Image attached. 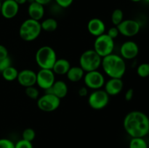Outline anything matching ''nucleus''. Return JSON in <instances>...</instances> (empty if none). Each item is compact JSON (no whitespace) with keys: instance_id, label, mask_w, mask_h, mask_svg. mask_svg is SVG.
Instances as JSON below:
<instances>
[{"instance_id":"1","label":"nucleus","mask_w":149,"mask_h":148,"mask_svg":"<svg viewBox=\"0 0 149 148\" xmlns=\"http://www.w3.org/2000/svg\"><path fill=\"white\" fill-rule=\"evenodd\" d=\"M123 126L132 138H144L149 131V118L143 112L133 110L125 115Z\"/></svg>"},{"instance_id":"2","label":"nucleus","mask_w":149,"mask_h":148,"mask_svg":"<svg viewBox=\"0 0 149 148\" xmlns=\"http://www.w3.org/2000/svg\"><path fill=\"white\" fill-rule=\"evenodd\" d=\"M101 67L105 73L113 78H122L127 70L125 59L113 53L102 58Z\"/></svg>"},{"instance_id":"3","label":"nucleus","mask_w":149,"mask_h":148,"mask_svg":"<svg viewBox=\"0 0 149 148\" xmlns=\"http://www.w3.org/2000/svg\"><path fill=\"white\" fill-rule=\"evenodd\" d=\"M42 27L39 21L33 19H26L19 28V36L22 40L27 42L36 40L42 33Z\"/></svg>"},{"instance_id":"4","label":"nucleus","mask_w":149,"mask_h":148,"mask_svg":"<svg viewBox=\"0 0 149 148\" xmlns=\"http://www.w3.org/2000/svg\"><path fill=\"white\" fill-rule=\"evenodd\" d=\"M57 59L55 49L47 45L39 48L35 55V60L40 69H52Z\"/></svg>"},{"instance_id":"5","label":"nucleus","mask_w":149,"mask_h":148,"mask_svg":"<svg viewBox=\"0 0 149 148\" xmlns=\"http://www.w3.org/2000/svg\"><path fill=\"white\" fill-rule=\"evenodd\" d=\"M101 62L102 57L93 49L84 51L79 57V66L85 73L98 70Z\"/></svg>"},{"instance_id":"6","label":"nucleus","mask_w":149,"mask_h":148,"mask_svg":"<svg viewBox=\"0 0 149 148\" xmlns=\"http://www.w3.org/2000/svg\"><path fill=\"white\" fill-rule=\"evenodd\" d=\"M114 47V39H111L107 33H105L96 37L93 49L103 58L113 53Z\"/></svg>"},{"instance_id":"7","label":"nucleus","mask_w":149,"mask_h":148,"mask_svg":"<svg viewBox=\"0 0 149 148\" xmlns=\"http://www.w3.org/2000/svg\"><path fill=\"white\" fill-rule=\"evenodd\" d=\"M110 96L104 89L93 90L88 97V104L93 110H100L104 109L109 104Z\"/></svg>"},{"instance_id":"8","label":"nucleus","mask_w":149,"mask_h":148,"mask_svg":"<svg viewBox=\"0 0 149 148\" xmlns=\"http://www.w3.org/2000/svg\"><path fill=\"white\" fill-rule=\"evenodd\" d=\"M61 99L51 93L45 92L42 96H39L36 104L38 108L43 112L50 113L56 110L61 104Z\"/></svg>"},{"instance_id":"9","label":"nucleus","mask_w":149,"mask_h":148,"mask_svg":"<svg viewBox=\"0 0 149 148\" xmlns=\"http://www.w3.org/2000/svg\"><path fill=\"white\" fill-rule=\"evenodd\" d=\"M83 80L85 86L93 90L100 89L106 82L104 75L98 70L86 72Z\"/></svg>"},{"instance_id":"10","label":"nucleus","mask_w":149,"mask_h":148,"mask_svg":"<svg viewBox=\"0 0 149 148\" xmlns=\"http://www.w3.org/2000/svg\"><path fill=\"white\" fill-rule=\"evenodd\" d=\"M55 81V74L52 69H40L36 73V84L45 91L52 87Z\"/></svg>"},{"instance_id":"11","label":"nucleus","mask_w":149,"mask_h":148,"mask_svg":"<svg viewBox=\"0 0 149 148\" xmlns=\"http://www.w3.org/2000/svg\"><path fill=\"white\" fill-rule=\"evenodd\" d=\"M120 34L125 37H133L136 36L141 30V24L139 22L132 19L123 20V21L117 26Z\"/></svg>"},{"instance_id":"12","label":"nucleus","mask_w":149,"mask_h":148,"mask_svg":"<svg viewBox=\"0 0 149 148\" xmlns=\"http://www.w3.org/2000/svg\"><path fill=\"white\" fill-rule=\"evenodd\" d=\"M139 54V46L133 41H126L120 46V56L124 59L131 60Z\"/></svg>"},{"instance_id":"13","label":"nucleus","mask_w":149,"mask_h":148,"mask_svg":"<svg viewBox=\"0 0 149 148\" xmlns=\"http://www.w3.org/2000/svg\"><path fill=\"white\" fill-rule=\"evenodd\" d=\"M17 81L25 88L34 86L36 83V73L31 69L22 70L19 71Z\"/></svg>"},{"instance_id":"14","label":"nucleus","mask_w":149,"mask_h":148,"mask_svg":"<svg viewBox=\"0 0 149 148\" xmlns=\"http://www.w3.org/2000/svg\"><path fill=\"white\" fill-rule=\"evenodd\" d=\"M20 5L15 0H5L2 1L1 15L6 19H13L18 14Z\"/></svg>"},{"instance_id":"15","label":"nucleus","mask_w":149,"mask_h":148,"mask_svg":"<svg viewBox=\"0 0 149 148\" xmlns=\"http://www.w3.org/2000/svg\"><path fill=\"white\" fill-rule=\"evenodd\" d=\"M104 90L109 96L118 95L123 90L124 82L122 78H110L105 82Z\"/></svg>"},{"instance_id":"16","label":"nucleus","mask_w":149,"mask_h":148,"mask_svg":"<svg viewBox=\"0 0 149 148\" xmlns=\"http://www.w3.org/2000/svg\"><path fill=\"white\" fill-rule=\"evenodd\" d=\"M87 30L93 36H100L106 32V24L100 18L94 17L89 20L87 23Z\"/></svg>"},{"instance_id":"17","label":"nucleus","mask_w":149,"mask_h":148,"mask_svg":"<svg viewBox=\"0 0 149 148\" xmlns=\"http://www.w3.org/2000/svg\"><path fill=\"white\" fill-rule=\"evenodd\" d=\"M45 92L51 93L61 100L66 97L68 92V88L65 81L58 80V81H55L52 87Z\"/></svg>"},{"instance_id":"18","label":"nucleus","mask_w":149,"mask_h":148,"mask_svg":"<svg viewBox=\"0 0 149 148\" xmlns=\"http://www.w3.org/2000/svg\"><path fill=\"white\" fill-rule=\"evenodd\" d=\"M45 6L36 1L29 4L28 7V14L29 15V18L31 19L40 21L45 16Z\"/></svg>"},{"instance_id":"19","label":"nucleus","mask_w":149,"mask_h":148,"mask_svg":"<svg viewBox=\"0 0 149 148\" xmlns=\"http://www.w3.org/2000/svg\"><path fill=\"white\" fill-rule=\"evenodd\" d=\"M71 67V63L68 59L61 58V59H57L52 70L55 75H66Z\"/></svg>"},{"instance_id":"20","label":"nucleus","mask_w":149,"mask_h":148,"mask_svg":"<svg viewBox=\"0 0 149 148\" xmlns=\"http://www.w3.org/2000/svg\"><path fill=\"white\" fill-rule=\"evenodd\" d=\"M85 72L80 66H71L66 73L68 81L73 83H77L84 78Z\"/></svg>"},{"instance_id":"21","label":"nucleus","mask_w":149,"mask_h":148,"mask_svg":"<svg viewBox=\"0 0 149 148\" xmlns=\"http://www.w3.org/2000/svg\"><path fill=\"white\" fill-rule=\"evenodd\" d=\"M42 30L46 32H53L58 28V21L55 18L48 17L44 20L42 22H40Z\"/></svg>"},{"instance_id":"22","label":"nucleus","mask_w":149,"mask_h":148,"mask_svg":"<svg viewBox=\"0 0 149 148\" xmlns=\"http://www.w3.org/2000/svg\"><path fill=\"white\" fill-rule=\"evenodd\" d=\"M19 71L15 67L10 66L1 72L3 78L7 81H14L17 80Z\"/></svg>"},{"instance_id":"23","label":"nucleus","mask_w":149,"mask_h":148,"mask_svg":"<svg viewBox=\"0 0 149 148\" xmlns=\"http://www.w3.org/2000/svg\"><path fill=\"white\" fill-rule=\"evenodd\" d=\"M111 22L113 26H117L124 20V12L121 9H115L111 14Z\"/></svg>"},{"instance_id":"24","label":"nucleus","mask_w":149,"mask_h":148,"mask_svg":"<svg viewBox=\"0 0 149 148\" xmlns=\"http://www.w3.org/2000/svg\"><path fill=\"white\" fill-rule=\"evenodd\" d=\"M129 148H148V147L144 138H132L130 142Z\"/></svg>"},{"instance_id":"25","label":"nucleus","mask_w":149,"mask_h":148,"mask_svg":"<svg viewBox=\"0 0 149 148\" xmlns=\"http://www.w3.org/2000/svg\"><path fill=\"white\" fill-rule=\"evenodd\" d=\"M137 74L141 78H147L149 76V63L143 62L137 68Z\"/></svg>"},{"instance_id":"26","label":"nucleus","mask_w":149,"mask_h":148,"mask_svg":"<svg viewBox=\"0 0 149 148\" xmlns=\"http://www.w3.org/2000/svg\"><path fill=\"white\" fill-rule=\"evenodd\" d=\"M25 93H26V95L31 100H37L39 97V89L36 88L34 86L26 87V89H25Z\"/></svg>"},{"instance_id":"27","label":"nucleus","mask_w":149,"mask_h":148,"mask_svg":"<svg viewBox=\"0 0 149 148\" xmlns=\"http://www.w3.org/2000/svg\"><path fill=\"white\" fill-rule=\"evenodd\" d=\"M36 137V132L31 128H27L24 129L22 133V139L29 142H33Z\"/></svg>"},{"instance_id":"28","label":"nucleus","mask_w":149,"mask_h":148,"mask_svg":"<svg viewBox=\"0 0 149 148\" xmlns=\"http://www.w3.org/2000/svg\"><path fill=\"white\" fill-rule=\"evenodd\" d=\"M15 148H33V147L31 142L21 139L15 143Z\"/></svg>"},{"instance_id":"29","label":"nucleus","mask_w":149,"mask_h":148,"mask_svg":"<svg viewBox=\"0 0 149 148\" xmlns=\"http://www.w3.org/2000/svg\"><path fill=\"white\" fill-rule=\"evenodd\" d=\"M0 148H15V143L10 139H0Z\"/></svg>"},{"instance_id":"30","label":"nucleus","mask_w":149,"mask_h":148,"mask_svg":"<svg viewBox=\"0 0 149 148\" xmlns=\"http://www.w3.org/2000/svg\"><path fill=\"white\" fill-rule=\"evenodd\" d=\"M11 65V59L10 58V57L3 58V59H0V73H1L6 68H9Z\"/></svg>"},{"instance_id":"31","label":"nucleus","mask_w":149,"mask_h":148,"mask_svg":"<svg viewBox=\"0 0 149 148\" xmlns=\"http://www.w3.org/2000/svg\"><path fill=\"white\" fill-rule=\"evenodd\" d=\"M57 5L59 6L62 9H65L69 7L72 4L74 0H55Z\"/></svg>"},{"instance_id":"32","label":"nucleus","mask_w":149,"mask_h":148,"mask_svg":"<svg viewBox=\"0 0 149 148\" xmlns=\"http://www.w3.org/2000/svg\"><path fill=\"white\" fill-rule=\"evenodd\" d=\"M107 34L109 35V36H110L111 39H115L116 38L118 37V36H119L120 33H119V29H118L117 26H112V27H111L108 30Z\"/></svg>"},{"instance_id":"33","label":"nucleus","mask_w":149,"mask_h":148,"mask_svg":"<svg viewBox=\"0 0 149 148\" xmlns=\"http://www.w3.org/2000/svg\"><path fill=\"white\" fill-rule=\"evenodd\" d=\"M7 57H9V53L7 47L4 45L0 44V59H3Z\"/></svg>"},{"instance_id":"34","label":"nucleus","mask_w":149,"mask_h":148,"mask_svg":"<svg viewBox=\"0 0 149 148\" xmlns=\"http://www.w3.org/2000/svg\"><path fill=\"white\" fill-rule=\"evenodd\" d=\"M134 97V90L132 89H129L127 91L125 92V99L126 101H130L132 100Z\"/></svg>"},{"instance_id":"35","label":"nucleus","mask_w":149,"mask_h":148,"mask_svg":"<svg viewBox=\"0 0 149 148\" xmlns=\"http://www.w3.org/2000/svg\"><path fill=\"white\" fill-rule=\"evenodd\" d=\"M78 94L79 96L81 97H85L88 95V88L84 86H81V88H79V89L78 90Z\"/></svg>"},{"instance_id":"36","label":"nucleus","mask_w":149,"mask_h":148,"mask_svg":"<svg viewBox=\"0 0 149 148\" xmlns=\"http://www.w3.org/2000/svg\"><path fill=\"white\" fill-rule=\"evenodd\" d=\"M35 1L37 3H39V4H42V5L45 6V5H47V4H49V3L52 1V0H35Z\"/></svg>"},{"instance_id":"37","label":"nucleus","mask_w":149,"mask_h":148,"mask_svg":"<svg viewBox=\"0 0 149 148\" xmlns=\"http://www.w3.org/2000/svg\"><path fill=\"white\" fill-rule=\"evenodd\" d=\"M15 1L19 5H22V4H24L27 2V0H15Z\"/></svg>"},{"instance_id":"38","label":"nucleus","mask_w":149,"mask_h":148,"mask_svg":"<svg viewBox=\"0 0 149 148\" xmlns=\"http://www.w3.org/2000/svg\"><path fill=\"white\" fill-rule=\"evenodd\" d=\"M130 1H133V2H139V1H143V0H130Z\"/></svg>"},{"instance_id":"39","label":"nucleus","mask_w":149,"mask_h":148,"mask_svg":"<svg viewBox=\"0 0 149 148\" xmlns=\"http://www.w3.org/2000/svg\"><path fill=\"white\" fill-rule=\"evenodd\" d=\"M35 0H27V2H29V4H31V3L32 2H34Z\"/></svg>"},{"instance_id":"40","label":"nucleus","mask_w":149,"mask_h":148,"mask_svg":"<svg viewBox=\"0 0 149 148\" xmlns=\"http://www.w3.org/2000/svg\"><path fill=\"white\" fill-rule=\"evenodd\" d=\"M1 4H2V1L0 0V14H1Z\"/></svg>"},{"instance_id":"41","label":"nucleus","mask_w":149,"mask_h":148,"mask_svg":"<svg viewBox=\"0 0 149 148\" xmlns=\"http://www.w3.org/2000/svg\"><path fill=\"white\" fill-rule=\"evenodd\" d=\"M144 1H145L146 3H148L149 4V0H144Z\"/></svg>"},{"instance_id":"42","label":"nucleus","mask_w":149,"mask_h":148,"mask_svg":"<svg viewBox=\"0 0 149 148\" xmlns=\"http://www.w3.org/2000/svg\"><path fill=\"white\" fill-rule=\"evenodd\" d=\"M148 135L149 136V131H148Z\"/></svg>"},{"instance_id":"43","label":"nucleus","mask_w":149,"mask_h":148,"mask_svg":"<svg viewBox=\"0 0 149 148\" xmlns=\"http://www.w3.org/2000/svg\"><path fill=\"white\" fill-rule=\"evenodd\" d=\"M1 1H5V0H1Z\"/></svg>"},{"instance_id":"44","label":"nucleus","mask_w":149,"mask_h":148,"mask_svg":"<svg viewBox=\"0 0 149 148\" xmlns=\"http://www.w3.org/2000/svg\"><path fill=\"white\" fill-rule=\"evenodd\" d=\"M148 63H149V62H148Z\"/></svg>"}]
</instances>
